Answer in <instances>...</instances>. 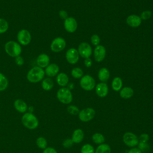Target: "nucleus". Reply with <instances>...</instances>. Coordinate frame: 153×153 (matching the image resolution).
<instances>
[{
    "instance_id": "obj_33",
    "label": "nucleus",
    "mask_w": 153,
    "mask_h": 153,
    "mask_svg": "<svg viewBox=\"0 0 153 153\" xmlns=\"http://www.w3.org/2000/svg\"><path fill=\"white\" fill-rule=\"evenodd\" d=\"M138 148L142 152H147L149 149V146L147 143L139 142L138 143Z\"/></svg>"
},
{
    "instance_id": "obj_25",
    "label": "nucleus",
    "mask_w": 153,
    "mask_h": 153,
    "mask_svg": "<svg viewBox=\"0 0 153 153\" xmlns=\"http://www.w3.org/2000/svg\"><path fill=\"white\" fill-rule=\"evenodd\" d=\"M111 149L109 145L106 143H102L97 147L95 153H111Z\"/></svg>"
},
{
    "instance_id": "obj_31",
    "label": "nucleus",
    "mask_w": 153,
    "mask_h": 153,
    "mask_svg": "<svg viewBox=\"0 0 153 153\" xmlns=\"http://www.w3.org/2000/svg\"><path fill=\"white\" fill-rule=\"evenodd\" d=\"M71 75L75 78H80L83 75V71L79 68H74L71 71Z\"/></svg>"
},
{
    "instance_id": "obj_18",
    "label": "nucleus",
    "mask_w": 153,
    "mask_h": 153,
    "mask_svg": "<svg viewBox=\"0 0 153 153\" xmlns=\"http://www.w3.org/2000/svg\"><path fill=\"white\" fill-rule=\"evenodd\" d=\"M84 133L82 129L77 128L75 130L72 135V140L75 143H79L81 142L84 139Z\"/></svg>"
},
{
    "instance_id": "obj_43",
    "label": "nucleus",
    "mask_w": 153,
    "mask_h": 153,
    "mask_svg": "<svg viewBox=\"0 0 153 153\" xmlns=\"http://www.w3.org/2000/svg\"><path fill=\"white\" fill-rule=\"evenodd\" d=\"M69 84V83H68ZM74 87V84L73 83H72V82H71V83H69V84H68V88L69 89V90H71V89H73V88Z\"/></svg>"
},
{
    "instance_id": "obj_41",
    "label": "nucleus",
    "mask_w": 153,
    "mask_h": 153,
    "mask_svg": "<svg viewBox=\"0 0 153 153\" xmlns=\"http://www.w3.org/2000/svg\"><path fill=\"white\" fill-rule=\"evenodd\" d=\"M127 153H143L138 148H131Z\"/></svg>"
},
{
    "instance_id": "obj_29",
    "label": "nucleus",
    "mask_w": 153,
    "mask_h": 153,
    "mask_svg": "<svg viewBox=\"0 0 153 153\" xmlns=\"http://www.w3.org/2000/svg\"><path fill=\"white\" fill-rule=\"evenodd\" d=\"M8 29V23L4 19L0 18V34L4 33Z\"/></svg>"
},
{
    "instance_id": "obj_17",
    "label": "nucleus",
    "mask_w": 153,
    "mask_h": 153,
    "mask_svg": "<svg viewBox=\"0 0 153 153\" xmlns=\"http://www.w3.org/2000/svg\"><path fill=\"white\" fill-rule=\"evenodd\" d=\"M45 74L48 76L53 77L57 75L59 72V67L56 63L49 64L45 69Z\"/></svg>"
},
{
    "instance_id": "obj_5",
    "label": "nucleus",
    "mask_w": 153,
    "mask_h": 153,
    "mask_svg": "<svg viewBox=\"0 0 153 153\" xmlns=\"http://www.w3.org/2000/svg\"><path fill=\"white\" fill-rule=\"evenodd\" d=\"M79 84L81 87L85 91L92 90L96 85L94 79L89 75L82 76L80 80Z\"/></svg>"
},
{
    "instance_id": "obj_3",
    "label": "nucleus",
    "mask_w": 153,
    "mask_h": 153,
    "mask_svg": "<svg viewBox=\"0 0 153 153\" xmlns=\"http://www.w3.org/2000/svg\"><path fill=\"white\" fill-rule=\"evenodd\" d=\"M22 122L25 127L30 130L35 129L39 124L38 118L30 112L26 113L22 116Z\"/></svg>"
},
{
    "instance_id": "obj_6",
    "label": "nucleus",
    "mask_w": 153,
    "mask_h": 153,
    "mask_svg": "<svg viewBox=\"0 0 153 153\" xmlns=\"http://www.w3.org/2000/svg\"><path fill=\"white\" fill-rule=\"evenodd\" d=\"M123 140L125 145L130 148L135 147L139 142L137 136L131 132L125 133L123 134Z\"/></svg>"
},
{
    "instance_id": "obj_15",
    "label": "nucleus",
    "mask_w": 153,
    "mask_h": 153,
    "mask_svg": "<svg viewBox=\"0 0 153 153\" xmlns=\"http://www.w3.org/2000/svg\"><path fill=\"white\" fill-rule=\"evenodd\" d=\"M108 85L105 82L99 83L96 86V94L100 97H106L108 95Z\"/></svg>"
},
{
    "instance_id": "obj_7",
    "label": "nucleus",
    "mask_w": 153,
    "mask_h": 153,
    "mask_svg": "<svg viewBox=\"0 0 153 153\" xmlns=\"http://www.w3.org/2000/svg\"><path fill=\"white\" fill-rule=\"evenodd\" d=\"M96 114V112L93 108H87L79 111L78 113V118L82 122H88L93 119Z\"/></svg>"
},
{
    "instance_id": "obj_10",
    "label": "nucleus",
    "mask_w": 153,
    "mask_h": 153,
    "mask_svg": "<svg viewBox=\"0 0 153 153\" xmlns=\"http://www.w3.org/2000/svg\"><path fill=\"white\" fill-rule=\"evenodd\" d=\"M79 54L83 58H90L92 54V48L89 44L87 42H81L78 48Z\"/></svg>"
},
{
    "instance_id": "obj_37",
    "label": "nucleus",
    "mask_w": 153,
    "mask_h": 153,
    "mask_svg": "<svg viewBox=\"0 0 153 153\" xmlns=\"http://www.w3.org/2000/svg\"><path fill=\"white\" fill-rule=\"evenodd\" d=\"M73 141L71 139H65L63 142V146L65 148H69L73 145Z\"/></svg>"
},
{
    "instance_id": "obj_28",
    "label": "nucleus",
    "mask_w": 153,
    "mask_h": 153,
    "mask_svg": "<svg viewBox=\"0 0 153 153\" xmlns=\"http://www.w3.org/2000/svg\"><path fill=\"white\" fill-rule=\"evenodd\" d=\"M36 145L41 149H44L47 148V141L43 137H39L37 138L36 140Z\"/></svg>"
},
{
    "instance_id": "obj_11",
    "label": "nucleus",
    "mask_w": 153,
    "mask_h": 153,
    "mask_svg": "<svg viewBox=\"0 0 153 153\" xmlns=\"http://www.w3.org/2000/svg\"><path fill=\"white\" fill-rule=\"evenodd\" d=\"M65 56L68 62L72 65L76 63L79 60L78 51L74 48H71L68 49L66 52Z\"/></svg>"
},
{
    "instance_id": "obj_40",
    "label": "nucleus",
    "mask_w": 153,
    "mask_h": 153,
    "mask_svg": "<svg viewBox=\"0 0 153 153\" xmlns=\"http://www.w3.org/2000/svg\"><path fill=\"white\" fill-rule=\"evenodd\" d=\"M59 15L60 17L62 19H66L68 18V13L65 10H60L59 13Z\"/></svg>"
},
{
    "instance_id": "obj_26",
    "label": "nucleus",
    "mask_w": 153,
    "mask_h": 153,
    "mask_svg": "<svg viewBox=\"0 0 153 153\" xmlns=\"http://www.w3.org/2000/svg\"><path fill=\"white\" fill-rule=\"evenodd\" d=\"M92 140L93 142L97 145H100L105 142V137L104 136L100 133H96L92 136Z\"/></svg>"
},
{
    "instance_id": "obj_8",
    "label": "nucleus",
    "mask_w": 153,
    "mask_h": 153,
    "mask_svg": "<svg viewBox=\"0 0 153 153\" xmlns=\"http://www.w3.org/2000/svg\"><path fill=\"white\" fill-rule=\"evenodd\" d=\"M31 34L26 29H21L17 35V39L19 43L22 45H27L31 41Z\"/></svg>"
},
{
    "instance_id": "obj_36",
    "label": "nucleus",
    "mask_w": 153,
    "mask_h": 153,
    "mask_svg": "<svg viewBox=\"0 0 153 153\" xmlns=\"http://www.w3.org/2000/svg\"><path fill=\"white\" fill-rule=\"evenodd\" d=\"M139 139V141L141 142H145L147 143V142L149 140V136L148 134L146 133H142L140 135Z\"/></svg>"
},
{
    "instance_id": "obj_39",
    "label": "nucleus",
    "mask_w": 153,
    "mask_h": 153,
    "mask_svg": "<svg viewBox=\"0 0 153 153\" xmlns=\"http://www.w3.org/2000/svg\"><path fill=\"white\" fill-rule=\"evenodd\" d=\"M42 153H57L56 150L52 147H47Z\"/></svg>"
},
{
    "instance_id": "obj_27",
    "label": "nucleus",
    "mask_w": 153,
    "mask_h": 153,
    "mask_svg": "<svg viewBox=\"0 0 153 153\" xmlns=\"http://www.w3.org/2000/svg\"><path fill=\"white\" fill-rule=\"evenodd\" d=\"M8 85V81L6 76L0 72V91L5 90Z\"/></svg>"
},
{
    "instance_id": "obj_2",
    "label": "nucleus",
    "mask_w": 153,
    "mask_h": 153,
    "mask_svg": "<svg viewBox=\"0 0 153 153\" xmlns=\"http://www.w3.org/2000/svg\"><path fill=\"white\" fill-rule=\"evenodd\" d=\"M4 48L6 53L13 57L20 56L22 53V47L19 43L14 41H10L6 42Z\"/></svg>"
},
{
    "instance_id": "obj_34",
    "label": "nucleus",
    "mask_w": 153,
    "mask_h": 153,
    "mask_svg": "<svg viewBox=\"0 0 153 153\" xmlns=\"http://www.w3.org/2000/svg\"><path fill=\"white\" fill-rule=\"evenodd\" d=\"M91 42L93 45H95V46L99 45V43L100 42L99 36L96 34L93 35L91 37Z\"/></svg>"
},
{
    "instance_id": "obj_19",
    "label": "nucleus",
    "mask_w": 153,
    "mask_h": 153,
    "mask_svg": "<svg viewBox=\"0 0 153 153\" xmlns=\"http://www.w3.org/2000/svg\"><path fill=\"white\" fill-rule=\"evenodd\" d=\"M14 106L15 109L20 113L25 112L27 109V104L22 99H16L14 102Z\"/></svg>"
},
{
    "instance_id": "obj_38",
    "label": "nucleus",
    "mask_w": 153,
    "mask_h": 153,
    "mask_svg": "<svg viewBox=\"0 0 153 153\" xmlns=\"http://www.w3.org/2000/svg\"><path fill=\"white\" fill-rule=\"evenodd\" d=\"M15 63L18 66H22L24 63V59L20 56H17L15 57Z\"/></svg>"
},
{
    "instance_id": "obj_1",
    "label": "nucleus",
    "mask_w": 153,
    "mask_h": 153,
    "mask_svg": "<svg viewBox=\"0 0 153 153\" xmlns=\"http://www.w3.org/2000/svg\"><path fill=\"white\" fill-rule=\"evenodd\" d=\"M45 76L44 69L38 66L31 68L27 74V79L32 83H36L42 81Z\"/></svg>"
},
{
    "instance_id": "obj_16",
    "label": "nucleus",
    "mask_w": 153,
    "mask_h": 153,
    "mask_svg": "<svg viewBox=\"0 0 153 153\" xmlns=\"http://www.w3.org/2000/svg\"><path fill=\"white\" fill-rule=\"evenodd\" d=\"M36 64L41 68H46L50 64L49 56L45 53L40 54L36 58Z\"/></svg>"
},
{
    "instance_id": "obj_35",
    "label": "nucleus",
    "mask_w": 153,
    "mask_h": 153,
    "mask_svg": "<svg viewBox=\"0 0 153 153\" xmlns=\"http://www.w3.org/2000/svg\"><path fill=\"white\" fill-rule=\"evenodd\" d=\"M151 11L149 10L143 11L140 14V19L142 20H147L149 19L151 16Z\"/></svg>"
},
{
    "instance_id": "obj_13",
    "label": "nucleus",
    "mask_w": 153,
    "mask_h": 153,
    "mask_svg": "<svg viewBox=\"0 0 153 153\" xmlns=\"http://www.w3.org/2000/svg\"><path fill=\"white\" fill-rule=\"evenodd\" d=\"M106 49L103 45H99L94 50V58L96 62H100L105 57Z\"/></svg>"
},
{
    "instance_id": "obj_4",
    "label": "nucleus",
    "mask_w": 153,
    "mask_h": 153,
    "mask_svg": "<svg viewBox=\"0 0 153 153\" xmlns=\"http://www.w3.org/2000/svg\"><path fill=\"white\" fill-rule=\"evenodd\" d=\"M57 98L63 104H69L72 101V94L68 88L62 87L57 92Z\"/></svg>"
},
{
    "instance_id": "obj_14",
    "label": "nucleus",
    "mask_w": 153,
    "mask_h": 153,
    "mask_svg": "<svg viewBox=\"0 0 153 153\" xmlns=\"http://www.w3.org/2000/svg\"><path fill=\"white\" fill-rule=\"evenodd\" d=\"M126 23L130 27H137L141 25L142 19L139 16L137 15L131 14L127 17L126 19Z\"/></svg>"
},
{
    "instance_id": "obj_42",
    "label": "nucleus",
    "mask_w": 153,
    "mask_h": 153,
    "mask_svg": "<svg viewBox=\"0 0 153 153\" xmlns=\"http://www.w3.org/2000/svg\"><path fill=\"white\" fill-rule=\"evenodd\" d=\"M84 65L86 67L90 68L92 65V61H91V59H90V58L85 59L84 60Z\"/></svg>"
},
{
    "instance_id": "obj_22",
    "label": "nucleus",
    "mask_w": 153,
    "mask_h": 153,
    "mask_svg": "<svg viewBox=\"0 0 153 153\" xmlns=\"http://www.w3.org/2000/svg\"><path fill=\"white\" fill-rule=\"evenodd\" d=\"M110 74L109 70L106 68H101L98 72V78L100 81L103 82H106L109 78Z\"/></svg>"
},
{
    "instance_id": "obj_9",
    "label": "nucleus",
    "mask_w": 153,
    "mask_h": 153,
    "mask_svg": "<svg viewBox=\"0 0 153 153\" xmlns=\"http://www.w3.org/2000/svg\"><path fill=\"white\" fill-rule=\"evenodd\" d=\"M66 47V41L62 37H57L54 38L51 44V50L55 53H59L65 49Z\"/></svg>"
},
{
    "instance_id": "obj_24",
    "label": "nucleus",
    "mask_w": 153,
    "mask_h": 153,
    "mask_svg": "<svg viewBox=\"0 0 153 153\" xmlns=\"http://www.w3.org/2000/svg\"><path fill=\"white\" fill-rule=\"evenodd\" d=\"M54 85L53 81L50 78H46L42 81V88L45 91H49L52 89Z\"/></svg>"
},
{
    "instance_id": "obj_21",
    "label": "nucleus",
    "mask_w": 153,
    "mask_h": 153,
    "mask_svg": "<svg viewBox=\"0 0 153 153\" xmlns=\"http://www.w3.org/2000/svg\"><path fill=\"white\" fill-rule=\"evenodd\" d=\"M134 94L133 90L130 87H125L121 88L120 91V96L121 97L127 99L133 96Z\"/></svg>"
},
{
    "instance_id": "obj_32",
    "label": "nucleus",
    "mask_w": 153,
    "mask_h": 153,
    "mask_svg": "<svg viewBox=\"0 0 153 153\" xmlns=\"http://www.w3.org/2000/svg\"><path fill=\"white\" fill-rule=\"evenodd\" d=\"M67 111L69 114H70L71 115H77V114H78V113L79 112L78 108L75 105L68 106L67 108Z\"/></svg>"
},
{
    "instance_id": "obj_20",
    "label": "nucleus",
    "mask_w": 153,
    "mask_h": 153,
    "mask_svg": "<svg viewBox=\"0 0 153 153\" xmlns=\"http://www.w3.org/2000/svg\"><path fill=\"white\" fill-rule=\"evenodd\" d=\"M56 81L60 86L65 87L69 83L68 76L65 73H60L57 74L56 77Z\"/></svg>"
},
{
    "instance_id": "obj_23",
    "label": "nucleus",
    "mask_w": 153,
    "mask_h": 153,
    "mask_svg": "<svg viewBox=\"0 0 153 153\" xmlns=\"http://www.w3.org/2000/svg\"><path fill=\"white\" fill-rule=\"evenodd\" d=\"M123 86V81L120 77L117 76L115 77L112 82V88L115 91H120L122 88Z\"/></svg>"
},
{
    "instance_id": "obj_12",
    "label": "nucleus",
    "mask_w": 153,
    "mask_h": 153,
    "mask_svg": "<svg viewBox=\"0 0 153 153\" xmlns=\"http://www.w3.org/2000/svg\"><path fill=\"white\" fill-rule=\"evenodd\" d=\"M77 26L78 25L76 20L74 17H69L65 20L64 27L68 32L73 33L76 31Z\"/></svg>"
},
{
    "instance_id": "obj_30",
    "label": "nucleus",
    "mask_w": 153,
    "mask_h": 153,
    "mask_svg": "<svg viewBox=\"0 0 153 153\" xmlns=\"http://www.w3.org/2000/svg\"><path fill=\"white\" fill-rule=\"evenodd\" d=\"M81 153H95V151L92 145L87 143L81 147Z\"/></svg>"
}]
</instances>
